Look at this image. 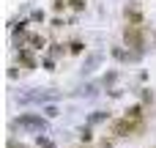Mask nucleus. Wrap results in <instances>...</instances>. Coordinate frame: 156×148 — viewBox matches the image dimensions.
Segmentation results:
<instances>
[{"label":"nucleus","instance_id":"f257e3e1","mask_svg":"<svg viewBox=\"0 0 156 148\" xmlns=\"http://www.w3.org/2000/svg\"><path fill=\"white\" fill-rule=\"evenodd\" d=\"M140 129H143V118H134V115H129V113L112 124V135H115V137H126V135H134V132H140Z\"/></svg>","mask_w":156,"mask_h":148},{"label":"nucleus","instance_id":"f03ea898","mask_svg":"<svg viewBox=\"0 0 156 148\" xmlns=\"http://www.w3.org/2000/svg\"><path fill=\"white\" fill-rule=\"evenodd\" d=\"M123 41H126V47H129V49H137V52H143V49H145L143 25H134V22H129V25H126V30H123Z\"/></svg>","mask_w":156,"mask_h":148},{"label":"nucleus","instance_id":"7ed1b4c3","mask_svg":"<svg viewBox=\"0 0 156 148\" xmlns=\"http://www.w3.org/2000/svg\"><path fill=\"white\" fill-rule=\"evenodd\" d=\"M11 126H22V129H30V132H44L47 129V118H41L36 113H22L19 118L11 121Z\"/></svg>","mask_w":156,"mask_h":148},{"label":"nucleus","instance_id":"20e7f679","mask_svg":"<svg viewBox=\"0 0 156 148\" xmlns=\"http://www.w3.org/2000/svg\"><path fill=\"white\" fill-rule=\"evenodd\" d=\"M126 22H134V25H143V14L137 11V5H126Z\"/></svg>","mask_w":156,"mask_h":148},{"label":"nucleus","instance_id":"39448f33","mask_svg":"<svg viewBox=\"0 0 156 148\" xmlns=\"http://www.w3.org/2000/svg\"><path fill=\"white\" fill-rule=\"evenodd\" d=\"M25 47H27V49H44V38L36 36V33H30V36L25 38Z\"/></svg>","mask_w":156,"mask_h":148},{"label":"nucleus","instance_id":"423d86ee","mask_svg":"<svg viewBox=\"0 0 156 148\" xmlns=\"http://www.w3.org/2000/svg\"><path fill=\"white\" fill-rule=\"evenodd\" d=\"M19 63H25L27 69H36V58L27 52V47H25V44H22V49H19Z\"/></svg>","mask_w":156,"mask_h":148},{"label":"nucleus","instance_id":"0eeeda50","mask_svg":"<svg viewBox=\"0 0 156 148\" xmlns=\"http://www.w3.org/2000/svg\"><path fill=\"white\" fill-rule=\"evenodd\" d=\"M115 80H118V71H110V74H104V77H101V85H104V88H112V85H115Z\"/></svg>","mask_w":156,"mask_h":148},{"label":"nucleus","instance_id":"6e6552de","mask_svg":"<svg viewBox=\"0 0 156 148\" xmlns=\"http://www.w3.org/2000/svg\"><path fill=\"white\" fill-rule=\"evenodd\" d=\"M69 52H71V55H82V52H85V44H82V41H71V44H69Z\"/></svg>","mask_w":156,"mask_h":148},{"label":"nucleus","instance_id":"1a4fd4ad","mask_svg":"<svg viewBox=\"0 0 156 148\" xmlns=\"http://www.w3.org/2000/svg\"><path fill=\"white\" fill-rule=\"evenodd\" d=\"M107 118H110V115H107L104 110H99V113H93V115L88 118V124H101V121H107Z\"/></svg>","mask_w":156,"mask_h":148},{"label":"nucleus","instance_id":"9d476101","mask_svg":"<svg viewBox=\"0 0 156 148\" xmlns=\"http://www.w3.org/2000/svg\"><path fill=\"white\" fill-rule=\"evenodd\" d=\"M36 146H38V148H55V143H52L49 137H41V132H38V137H36Z\"/></svg>","mask_w":156,"mask_h":148},{"label":"nucleus","instance_id":"9b49d317","mask_svg":"<svg viewBox=\"0 0 156 148\" xmlns=\"http://www.w3.org/2000/svg\"><path fill=\"white\" fill-rule=\"evenodd\" d=\"M96 63H99V55H90V58H88V63H85V69H82V74L93 71V69H96Z\"/></svg>","mask_w":156,"mask_h":148},{"label":"nucleus","instance_id":"f8f14e48","mask_svg":"<svg viewBox=\"0 0 156 148\" xmlns=\"http://www.w3.org/2000/svg\"><path fill=\"white\" fill-rule=\"evenodd\" d=\"M80 96H96V85H85V88H80Z\"/></svg>","mask_w":156,"mask_h":148},{"label":"nucleus","instance_id":"ddd939ff","mask_svg":"<svg viewBox=\"0 0 156 148\" xmlns=\"http://www.w3.org/2000/svg\"><path fill=\"white\" fill-rule=\"evenodd\" d=\"M80 137H82L85 143H90V140H93V135H90V126H82V129H80Z\"/></svg>","mask_w":156,"mask_h":148},{"label":"nucleus","instance_id":"4468645a","mask_svg":"<svg viewBox=\"0 0 156 148\" xmlns=\"http://www.w3.org/2000/svg\"><path fill=\"white\" fill-rule=\"evenodd\" d=\"M143 102H145V104H154V93L145 91V93H143Z\"/></svg>","mask_w":156,"mask_h":148},{"label":"nucleus","instance_id":"2eb2a0df","mask_svg":"<svg viewBox=\"0 0 156 148\" xmlns=\"http://www.w3.org/2000/svg\"><path fill=\"white\" fill-rule=\"evenodd\" d=\"M44 113H47V115H49V118H55V115H58V107H55V104H49V107H47V110H44Z\"/></svg>","mask_w":156,"mask_h":148},{"label":"nucleus","instance_id":"dca6fc26","mask_svg":"<svg viewBox=\"0 0 156 148\" xmlns=\"http://www.w3.org/2000/svg\"><path fill=\"white\" fill-rule=\"evenodd\" d=\"M8 148H25V146H22V143H19V146H16V143H14V140H11V143H8Z\"/></svg>","mask_w":156,"mask_h":148}]
</instances>
